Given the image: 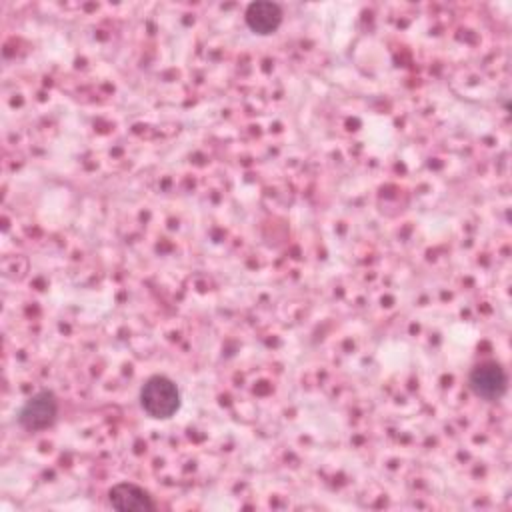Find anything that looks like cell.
I'll list each match as a JSON object with an SVG mask.
<instances>
[{"label":"cell","mask_w":512,"mask_h":512,"mask_svg":"<svg viewBox=\"0 0 512 512\" xmlns=\"http://www.w3.org/2000/svg\"><path fill=\"white\" fill-rule=\"evenodd\" d=\"M244 20L246 26L256 32V34H272L280 28L282 24V8L276 2H268V0H258L248 4L246 12H244Z\"/></svg>","instance_id":"5b68a950"},{"label":"cell","mask_w":512,"mask_h":512,"mask_svg":"<svg viewBox=\"0 0 512 512\" xmlns=\"http://www.w3.org/2000/svg\"><path fill=\"white\" fill-rule=\"evenodd\" d=\"M108 502L120 512H146L156 510V502L148 490L134 482H118L108 490Z\"/></svg>","instance_id":"277c9868"},{"label":"cell","mask_w":512,"mask_h":512,"mask_svg":"<svg viewBox=\"0 0 512 512\" xmlns=\"http://www.w3.org/2000/svg\"><path fill=\"white\" fill-rule=\"evenodd\" d=\"M58 416V398L52 390L32 394L18 410V424L28 432H38L54 424Z\"/></svg>","instance_id":"7a4b0ae2"},{"label":"cell","mask_w":512,"mask_h":512,"mask_svg":"<svg viewBox=\"0 0 512 512\" xmlns=\"http://www.w3.org/2000/svg\"><path fill=\"white\" fill-rule=\"evenodd\" d=\"M468 388L474 396L496 402L506 394L508 378L498 362H480L468 374Z\"/></svg>","instance_id":"3957f363"},{"label":"cell","mask_w":512,"mask_h":512,"mask_svg":"<svg viewBox=\"0 0 512 512\" xmlns=\"http://www.w3.org/2000/svg\"><path fill=\"white\" fill-rule=\"evenodd\" d=\"M142 410L156 420H166L174 416L180 408V390L174 380L162 374L150 376L140 388Z\"/></svg>","instance_id":"6da1fadb"}]
</instances>
